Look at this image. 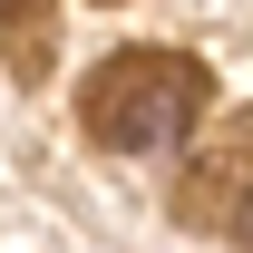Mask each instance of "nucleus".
Here are the masks:
<instances>
[{"mask_svg":"<svg viewBox=\"0 0 253 253\" xmlns=\"http://www.w3.org/2000/svg\"><path fill=\"white\" fill-rule=\"evenodd\" d=\"M195 68L185 59H126L107 68L88 88V126H97V146H117V156H166L175 136L195 126Z\"/></svg>","mask_w":253,"mask_h":253,"instance_id":"f257e3e1","label":"nucleus"},{"mask_svg":"<svg viewBox=\"0 0 253 253\" xmlns=\"http://www.w3.org/2000/svg\"><path fill=\"white\" fill-rule=\"evenodd\" d=\"M244 244H253V205H244Z\"/></svg>","mask_w":253,"mask_h":253,"instance_id":"f03ea898","label":"nucleus"}]
</instances>
